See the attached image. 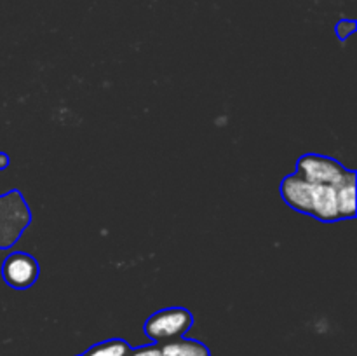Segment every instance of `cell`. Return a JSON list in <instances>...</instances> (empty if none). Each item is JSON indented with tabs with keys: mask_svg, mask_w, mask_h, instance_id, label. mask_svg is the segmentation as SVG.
I'll use <instances>...</instances> for the list:
<instances>
[{
	"mask_svg": "<svg viewBox=\"0 0 357 356\" xmlns=\"http://www.w3.org/2000/svg\"><path fill=\"white\" fill-rule=\"evenodd\" d=\"M80 356H82V355H80Z\"/></svg>",
	"mask_w": 357,
	"mask_h": 356,
	"instance_id": "11",
	"label": "cell"
},
{
	"mask_svg": "<svg viewBox=\"0 0 357 356\" xmlns=\"http://www.w3.org/2000/svg\"><path fill=\"white\" fill-rule=\"evenodd\" d=\"M40 276V265L37 258L24 251H14L6 257L2 264V278L10 288L26 290L35 285Z\"/></svg>",
	"mask_w": 357,
	"mask_h": 356,
	"instance_id": "4",
	"label": "cell"
},
{
	"mask_svg": "<svg viewBox=\"0 0 357 356\" xmlns=\"http://www.w3.org/2000/svg\"><path fill=\"white\" fill-rule=\"evenodd\" d=\"M160 356H211L208 346L195 339H174V341L162 342Z\"/></svg>",
	"mask_w": 357,
	"mask_h": 356,
	"instance_id": "5",
	"label": "cell"
},
{
	"mask_svg": "<svg viewBox=\"0 0 357 356\" xmlns=\"http://www.w3.org/2000/svg\"><path fill=\"white\" fill-rule=\"evenodd\" d=\"M337 205L340 220L356 215V171H351L342 184L337 185Z\"/></svg>",
	"mask_w": 357,
	"mask_h": 356,
	"instance_id": "6",
	"label": "cell"
},
{
	"mask_svg": "<svg viewBox=\"0 0 357 356\" xmlns=\"http://www.w3.org/2000/svg\"><path fill=\"white\" fill-rule=\"evenodd\" d=\"M131 351V346L122 339H110L94 344L87 349L82 356H128Z\"/></svg>",
	"mask_w": 357,
	"mask_h": 356,
	"instance_id": "7",
	"label": "cell"
},
{
	"mask_svg": "<svg viewBox=\"0 0 357 356\" xmlns=\"http://www.w3.org/2000/svg\"><path fill=\"white\" fill-rule=\"evenodd\" d=\"M352 170H347L342 163L337 159L328 156H321V154H305V156L298 157L296 161V175L305 178L310 184H321V185H333L337 187L338 184L349 177Z\"/></svg>",
	"mask_w": 357,
	"mask_h": 356,
	"instance_id": "3",
	"label": "cell"
},
{
	"mask_svg": "<svg viewBox=\"0 0 357 356\" xmlns=\"http://www.w3.org/2000/svg\"><path fill=\"white\" fill-rule=\"evenodd\" d=\"M9 164H10V157L7 156L6 152H0V171L9 168Z\"/></svg>",
	"mask_w": 357,
	"mask_h": 356,
	"instance_id": "10",
	"label": "cell"
},
{
	"mask_svg": "<svg viewBox=\"0 0 357 356\" xmlns=\"http://www.w3.org/2000/svg\"><path fill=\"white\" fill-rule=\"evenodd\" d=\"M194 325V314L185 307H166L153 313L143 325L146 337L155 344L174 341L187 334Z\"/></svg>",
	"mask_w": 357,
	"mask_h": 356,
	"instance_id": "2",
	"label": "cell"
},
{
	"mask_svg": "<svg viewBox=\"0 0 357 356\" xmlns=\"http://www.w3.org/2000/svg\"><path fill=\"white\" fill-rule=\"evenodd\" d=\"M128 356H160V346L155 344V342H152V344L131 349Z\"/></svg>",
	"mask_w": 357,
	"mask_h": 356,
	"instance_id": "9",
	"label": "cell"
},
{
	"mask_svg": "<svg viewBox=\"0 0 357 356\" xmlns=\"http://www.w3.org/2000/svg\"><path fill=\"white\" fill-rule=\"evenodd\" d=\"M31 223V209L20 191L0 195V250H9Z\"/></svg>",
	"mask_w": 357,
	"mask_h": 356,
	"instance_id": "1",
	"label": "cell"
},
{
	"mask_svg": "<svg viewBox=\"0 0 357 356\" xmlns=\"http://www.w3.org/2000/svg\"><path fill=\"white\" fill-rule=\"evenodd\" d=\"M335 31H337V37L340 38L342 42L347 40L352 34L356 31V21L354 20H340L335 27Z\"/></svg>",
	"mask_w": 357,
	"mask_h": 356,
	"instance_id": "8",
	"label": "cell"
}]
</instances>
